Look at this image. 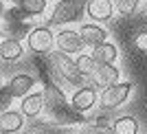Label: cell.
Segmentation results:
<instances>
[{
  "label": "cell",
  "mask_w": 147,
  "mask_h": 134,
  "mask_svg": "<svg viewBox=\"0 0 147 134\" xmlns=\"http://www.w3.org/2000/svg\"><path fill=\"white\" fill-rule=\"evenodd\" d=\"M51 64H53V68H55V73L59 75L61 79L66 81V84H70L75 88H79V86H84V75L79 73V68H77V64H75V60H73V55H68V53H64V51H51Z\"/></svg>",
  "instance_id": "cell-1"
},
{
  "label": "cell",
  "mask_w": 147,
  "mask_h": 134,
  "mask_svg": "<svg viewBox=\"0 0 147 134\" xmlns=\"http://www.w3.org/2000/svg\"><path fill=\"white\" fill-rule=\"evenodd\" d=\"M86 13V0H57L51 11V24L66 26L84 18Z\"/></svg>",
  "instance_id": "cell-2"
},
{
  "label": "cell",
  "mask_w": 147,
  "mask_h": 134,
  "mask_svg": "<svg viewBox=\"0 0 147 134\" xmlns=\"http://www.w3.org/2000/svg\"><path fill=\"white\" fill-rule=\"evenodd\" d=\"M132 92H134V81H129V79L121 81L119 79L117 84H110V86H105V88H101V92H99V106L103 110L121 108L129 99Z\"/></svg>",
  "instance_id": "cell-3"
},
{
  "label": "cell",
  "mask_w": 147,
  "mask_h": 134,
  "mask_svg": "<svg viewBox=\"0 0 147 134\" xmlns=\"http://www.w3.org/2000/svg\"><path fill=\"white\" fill-rule=\"evenodd\" d=\"M24 44L26 51L33 55H49L51 51H55V33L51 31V26H31Z\"/></svg>",
  "instance_id": "cell-4"
},
{
  "label": "cell",
  "mask_w": 147,
  "mask_h": 134,
  "mask_svg": "<svg viewBox=\"0 0 147 134\" xmlns=\"http://www.w3.org/2000/svg\"><path fill=\"white\" fill-rule=\"evenodd\" d=\"M68 104L73 106L77 112L86 114V112H90V110H94L99 106V90L94 86H79V88L73 90Z\"/></svg>",
  "instance_id": "cell-5"
},
{
  "label": "cell",
  "mask_w": 147,
  "mask_h": 134,
  "mask_svg": "<svg viewBox=\"0 0 147 134\" xmlns=\"http://www.w3.org/2000/svg\"><path fill=\"white\" fill-rule=\"evenodd\" d=\"M55 49L64 51V53H68V55H77V53H81V51L86 49V44L81 42L79 31L70 29V26H64V29H59L55 33Z\"/></svg>",
  "instance_id": "cell-6"
},
{
  "label": "cell",
  "mask_w": 147,
  "mask_h": 134,
  "mask_svg": "<svg viewBox=\"0 0 147 134\" xmlns=\"http://www.w3.org/2000/svg\"><path fill=\"white\" fill-rule=\"evenodd\" d=\"M77 31H79V37L86 44V49H94V46H99L101 42L108 40V31L101 26V22H92V20L84 22Z\"/></svg>",
  "instance_id": "cell-7"
},
{
  "label": "cell",
  "mask_w": 147,
  "mask_h": 134,
  "mask_svg": "<svg viewBox=\"0 0 147 134\" xmlns=\"http://www.w3.org/2000/svg\"><path fill=\"white\" fill-rule=\"evenodd\" d=\"M114 11L112 0H86V16L92 22H108L114 18Z\"/></svg>",
  "instance_id": "cell-8"
},
{
  "label": "cell",
  "mask_w": 147,
  "mask_h": 134,
  "mask_svg": "<svg viewBox=\"0 0 147 134\" xmlns=\"http://www.w3.org/2000/svg\"><path fill=\"white\" fill-rule=\"evenodd\" d=\"M46 110L44 104V92L42 90H31L26 97L20 99V112L26 116V119H35Z\"/></svg>",
  "instance_id": "cell-9"
},
{
  "label": "cell",
  "mask_w": 147,
  "mask_h": 134,
  "mask_svg": "<svg viewBox=\"0 0 147 134\" xmlns=\"http://www.w3.org/2000/svg\"><path fill=\"white\" fill-rule=\"evenodd\" d=\"M35 84H37V81H35L33 75H29V73H16L5 86L9 88V92H11L16 99H22V97H26L31 90H35Z\"/></svg>",
  "instance_id": "cell-10"
},
{
  "label": "cell",
  "mask_w": 147,
  "mask_h": 134,
  "mask_svg": "<svg viewBox=\"0 0 147 134\" xmlns=\"http://www.w3.org/2000/svg\"><path fill=\"white\" fill-rule=\"evenodd\" d=\"M24 51H26V44H22L20 37L7 35V37L0 40V60H5V62H18V60H22Z\"/></svg>",
  "instance_id": "cell-11"
},
{
  "label": "cell",
  "mask_w": 147,
  "mask_h": 134,
  "mask_svg": "<svg viewBox=\"0 0 147 134\" xmlns=\"http://www.w3.org/2000/svg\"><path fill=\"white\" fill-rule=\"evenodd\" d=\"M24 125H26V116L20 112V108L18 110L9 108L5 112H0V130H5L9 134H18L24 130Z\"/></svg>",
  "instance_id": "cell-12"
},
{
  "label": "cell",
  "mask_w": 147,
  "mask_h": 134,
  "mask_svg": "<svg viewBox=\"0 0 147 134\" xmlns=\"http://www.w3.org/2000/svg\"><path fill=\"white\" fill-rule=\"evenodd\" d=\"M119 79H121V68L117 64H97L94 73H92V81L97 86H101V88L117 84Z\"/></svg>",
  "instance_id": "cell-13"
},
{
  "label": "cell",
  "mask_w": 147,
  "mask_h": 134,
  "mask_svg": "<svg viewBox=\"0 0 147 134\" xmlns=\"http://www.w3.org/2000/svg\"><path fill=\"white\" fill-rule=\"evenodd\" d=\"M92 51V57H94V62L97 64H117L119 60V46L114 42H110V40H105V42H101L99 46H94Z\"/></svg>",
  "instance_id": "cell-14"
},
{
  "label": "cell",
  "mask_w": 147,
  "mask_h": 134,
  "mask_svg": "<svg viewBox=\"0 0 147 134\" xmlns=\"http://www.w3.org/2000/svg\"><path fill=\"white\" fill-rule=\"evenodd\" d=\"M42 92H44V104H46V110H55V108H59V106H66L68 104L64 90L57 88L55 84H46Z\"/></svg>",
  "instance_id": "cell-15"
},
{
  "label": "cell",
  "mask_w": 147,
  "mask_h": 134,
  "mask_svg": "<svg viewBox=\"0 0 147 134\" xmlns=\"http://www.w3.org/2000/svg\"><path fill=\"white\" fill-rule=\"evenodd\" d=\"M114 134H138V121L132 114H121L112 121Z\"/></svg>",
  "instance_id": "cell-16"
},
{
  "label": "cell",
  "mask_w": 147,
  "mask_h": 134,
  "mask_svg": "<svg viewBox=\"0 0 147 134\" xmlns=\"http://www.w3.org/2000/svg\"><path fill=\"white\" fill-rule=\"evenodd\" d=\"M75 64H77V68H79V73L84 75V77H92L94 68H97V62H94V57H92L90 53H84V51L75 55Z\"/></svg>",
  "instance_id": "cell-17"
},
{
  "label": "cell",
  "mask_w": 147,
  "mask_h": 134,
  "mask_svg": "<svg viewBox=\"0 0 147 134\" xmlns=\"http://www.w3.org/2000/svg\"><path fill=\"white\" fill-rule=\"evenodd\" d=\"M22 11L29 16V18H35V16H42L49 9V0H22L20 2Z\"/></svg>",
  "instance_id": "cell-18"
},
{
  "label": "cell",
  "mask_w": 147,
  "mask_h": 134,
  "mask_svg": "<svg viewBox=\"0 0 147 134\" xmlns=\"http://www.w3.org/2000/svg\"><path fill=\"white\" fill-rule=\"evenodd\" d=\"M114 2V9L119 11V16H134L141 7V0H112Z\"/></svg>",
  "instance_id": "cell-19"
},
{
  "label": "cell",
  "mask_w": 147,
  "mask_h": 134,
  "mask_svg": "<svg viewBox=\"0 0 147 134\" xmlns=\"http://www.w3.org/2000/svg\"><path fill=\"white\" fill-rule=\"evenodd\" d=\"M13 95L11 92H9V88H7V86H2V88H0V112H5V110H9L13 106Z\"/></svg>",
  "instance_id": "cell-20"
},
{
  "label": "cell",
  "mask_w": 147,
  "mask_h": 134,
  "mask_svg": "<svg viewBox=\"0 0 147 134\" xmlns=\"http://www.w3.org/2000/svg\"><path fill=\"white\" fill-rule=\"evenodd\" d=\"M134 44H136L138 51H147V33H138L136 40H134Z\"/></svg>",
  "instance_id": "cell-21"
},
{
  "label": "cell",
  "mask_w": 147,
  "mask_h": 134,
  "mask_svg": "<svg viewBox=\"0 0 147 134\" xmlns=\"http://www.w3.org/2000/svg\"><path fill=\"white\" fill-rule=\"evenodd\" d=\"M5 11H7V5H5V0H0V20L5 18Z\"/></svg>",
  "instance_id": "cell-22"
},
{
  "label": "cell",
  "mask_w": 147,
  "mask_h": 134,
  "mask_svg": "<svg viewBox=\"0 0 147 134\" xmlns=\"http://www.w3.org/2000/svg\"><path fill=\"white\" fill-rule=\"evenodd\" d=\"M5 2H9V5H20L22 0H5Z\"/></svg>",
  "instance_id": "cell-23"
},
{
  "label": "cell",
  "mask_w": 147,
  "mask_h": 134,
  "mask_svg": "<svg viewBox=\"0 0 147 134\" xmlns=\"http://www.w3.org/2000/svg\"><path fill=\"white\" fill-rule=\"evenodd\" d=\"M0 88H2V75H0Z\"/></svg>",
  "instance_id": "cell-24"
},
{
  "label": "cell",
  "mask_w": 147,
  "mask_h": 134,
  "mask_svg": "<svg viewBox=\"0 0 147 134\" xmlns=\"http://www.w3.org/2000/svg\"><path fill=\"white\" fill-rule=\"evenodd\" d=\"M0 134H9V132H5V130H0Z\"/></svg>",
  "instance_id": "cell-25"
},
{
  "label": "cell",
  "mask_w": 147,
  "mask_h": 134,
  "mask_svg": "<svg viewBox=\"0 0 147 134\" xmlns=\"http://www.w3.org/2000/svg\"><path fill=\"white\" fill-rule=\"evenodd\" d=\"M37 134H44V132H37Z\"/></svg>",
  "instance_id": "cell-26"
}]
</instances>
